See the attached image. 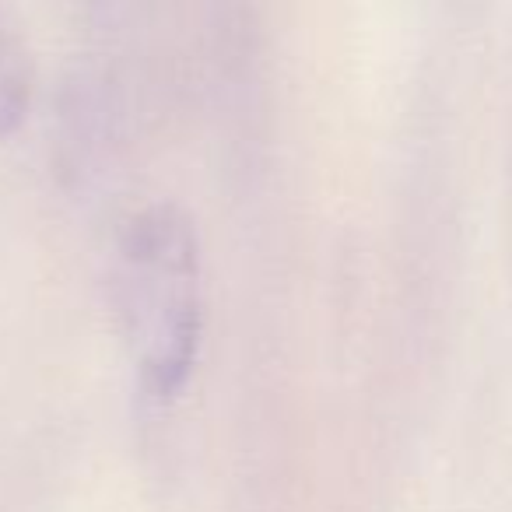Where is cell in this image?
I'll return each mask as SVG.
<instances>
[{
  "label": "cell",
  "mask_w": 512,
  "mask_h": 512,
  "mask_svg": "<svg viewBox=\"0 0 512 512\" xmlns=\"http://www.w3.org/2000/svg\"><path fill=\"white\" fill-rule=\"evenodd\" d=\"M32 102V64L22 39L0 18V137L25 120Z\"/></svg>",
  "instance_id": "cell-2"
},
{
  "label": "cell",
  "mask_w": 512,
  "mask_h": 512,
  "mask_svg": "<svg viewBox=\"0 0 512 512\" xmlns=\"http://www.w3.org/2000/svg\"><path fill=\"white\" fill-rule=\"evenodd\" d=\"M113 295L141 393L169 404L190 383L204 334L200 242L186 211L151 204L123 225Z\"/></svg>",
  "instance_id": "cell-1"
}]
</instances>
